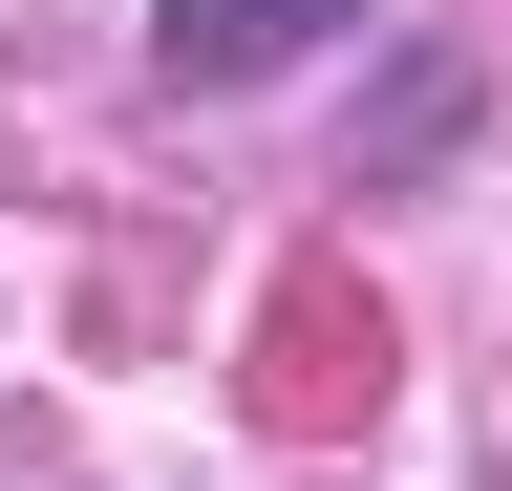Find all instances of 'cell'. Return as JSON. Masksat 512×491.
<instances>
[{
	"instance_id": "cell-1",
	"label": "cell",
	"mask_w": 512,
	"mask_h": 491,
	"mask_svg": "<svg viewBox=\"0 0 512 491\" xmlns=\"http://www.w3.org/2000/svg\"><path fill=\"white\" fill-rule=\"evenodd\" d=\"M299 22H342V0H150V43H171V86H235V65H278Z\"/></svg>"
}]
</instances>
